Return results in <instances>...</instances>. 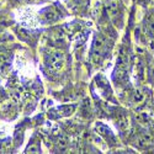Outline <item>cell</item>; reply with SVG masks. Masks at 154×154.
<instances>
[{
    "label": "cell",
    "instance_id": "obj_1",
    "mask_svg": "<svg viewBox=\"0 0 154 154\" xmlns=\"http://www.w3.org/2000/svg\"><path fill=\"white\" fill-rule=\"evenodd\" d=\"M40 16H41V20L42 22L45 23H49V22H56L58 21L59 19L63 17V11H62V8L58 6V5H51V6H47L46 9H43L41 12H40Z\"/></svg>",
    "mask_w": 154,
    "mask_h": 154
},
{
    "label": "cell",
    "instance_id": "obj_3",
    "mask_svg": "<svg viewBox=\"0 0 154 154\" xmlns=\"http://www.w3.org/2000/svg\"><path fill=\"white\" fill-rule=\"evenodd\" d=\"M109 43L110 41L107 40V37L104 35H96L95 40L93 42V49H91V53L96 54L99 57H102L109 49Z\"/></svg>",
    "mask_w": 154,
    "mask_h": 154
},
{
    "label": "cell",
    "instance_id": "obj_7",
    "mask_svg": "<svg viewBox=\"0 0 154 154\" xmlns=\"http://www.w3.org/2000/svg\"><path fill=\"white\" fill-rule=\"evenodd\" d=\"M26 153H40L41 152V144L38 140H35V138L32 139V142L27 146L26 150H25Z\"/></svg>",
    "mask_w": 154,
    "mask_h": 154
},
{
    "label": "cell",
    "instance_id": "obj_2",
    "mask_svg": "<svg viewBox=\"0 0 154 154\" xmlns=\"http://www.w3.org/2000/svg\"><path fill=\"white\" fill-rule=\"evenodd\" d=\"M64 54L59 51H52L46 56V66L53 72H58L64 66Z\"/></svg>",
    "mask_w": 154,
    "mask_h": 154
},
{
    "label": "cell",
    "instance_id": "obj_4",
    "mask_svg": "<svg viewBox=\"0 0 154 154\" xmlns=\"http://www.w3.org/2000/svg\"><path fill=\"white\" fill-rule=\"evenodd\" d=\"M106 10L109 12V15L112 20H117L119 16L122 15V12H121V9H120V5L116 3V2H113V0H109V2L106 3Z\"/></svg>",
    "mask_w": 154,
    "mask_h": 154
},
{
    "label": "cell",
    "instance_id": "obj_9",
    "mask_svg": "<svg viewBox=\"0 0 154 154\" xmlns=\"http://www.w3.org/2000/svg\"><path fill=\"white\" fill-rule=\"evenodd\" d=\"M144 100H146V94L142 90H137L133 93L132 101L134 104H142V102H144Z\"/></svg>",
    "mask_w": 154,
    "mask_h": 154
},
{
    "label": "cell",
    "instance_id": "obj_6",
    "mask_svg": "<svg viewBox=\"0 0 154 154\" xmlns=\"http://www.w3.org/2000/svg\"><path fill=\"white\" fill-rule=\"evenodd\" d=\"M144 32L149 40H154V15H150L147 19V22L144 25Z\"/></svg>",
    "mask_w": 154,
    "mask_h": 154
},
{
    "label": "cell",
    "instance_id": "obj_5",
    "mask_svg": "<svg viewBox=\"0 0 154 154\" xmlns=\"http://www.w3.org/2000/svg\"><path fill=\"white\" fill-rule=\"evenodd\" d=\"M75 110V105H70V106H60L57 107L56 110L51 111V116L52 117H63V116H69L72 115Z\"/></svg>",
    "mask_w": 154,
    "mask_h": 154
},
{
    "label": "cell",
    "instance_id": "obj_10",
    "mask_svg": "<svg viewBox=\"0 0 154 154\" xmlns=\"http://www.w3.org/2000/svg\"><path fill=\"white\" fill-rule=\"evenodd\" d=\"M136 3H138V4H142V5H146V4H148L149 3V0H134Z\"/></svg>",
    "mask_w": 154,
    "mask_h": 154
},
{
    "label": "cell",
    "instance_id": "obj_8",
    "mask_svg": "<svg viewBox=\"0 0 154 154\" xmlns=\"http://www.w3.org/2000/svg\"><path fill=\"white\" fill-rule=\"evenodd\" d=\"M70 6L75 10H82L84 8H86L89 0H69Z\"/></svg>",
    "mask_w": 154,
    "mask_h": 154
}]
</instances>
